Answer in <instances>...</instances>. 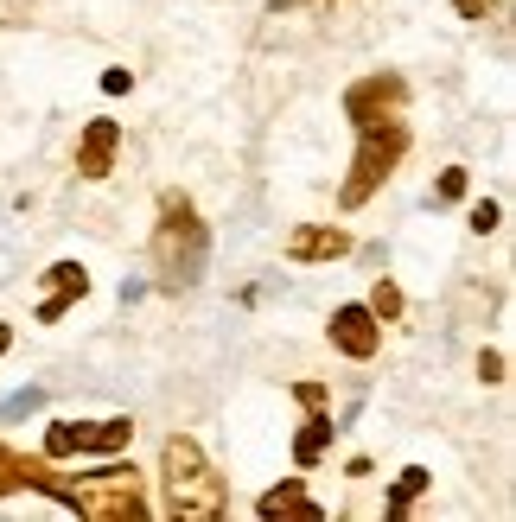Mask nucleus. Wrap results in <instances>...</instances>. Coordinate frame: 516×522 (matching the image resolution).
Segmentation results:
<instances>
[{
	"mask_svg": "<svg viewBox=\"0 0 516 522\" xmlns=\"http://www.w3.org/2000/svg\"><path fill=\"white\" fill-rule=\"evenodd\" d=\"M83 446H90V427L51 421V433H45V452H51V459H71V452H83Z\"/></svg>",
	"mask_w": 516,
	"mask_h": 522,
	"instance_id": "nucleus-11",
	"label": "nucleus"
},
{
	"mask_svg": "<svg viewBox=\"0 0 516 522\" xmlns=\"http://www.w3.org/2000/svg\"><path fill=\"white\" fill-rule=\"evenodd\" d=\"M64 503H77V516H96V522H141L147 516V497H141V478L109 465L96 478H77L71 491H58Z\"/></svg>",
	"mask_w": 516,
	"mask_h": 522,
	"instance_id": "nucleus-3",
	"label": "nucleus"
},
{
	"mask_svg": "<svg viewBox=\"0 0 516 522\" xmlns=\"http://www.w3.org/2000/svg\"><path fill=\"white\" fill-rule=\"evenodd\" d=\"M370 312H376V319H395V312H402V293H395V281H376Z\"/></svg>",
	"mask_w": 516,
	"mask_h": 522,
	"instance_id": "nucleus-15",
	"label": "nucleus"
},
{
	"mask_svg": "<svg viewBox=\"0 0 516 522\" xmlns=\"http://www.w3.org/2000/svg\"><path fill=\"white\" fill-rule=\"evenodd\" d=\"M83 293H90V274H83L77 261H58V268H51V293L39 300V325L64 319V306H71V300H83Z\"/></svg>",
	"mask_w": 516,
	"mask_h": 522,
	"instance_id": "nucleus-8",
	"label": "nucleus"
},
{
	"mask_svg": "<svg viewBox=\"0 0 516 522\" xmlns=\"http://www.w3.org/2000/svg\"><path fill=\"white\" fill-rule=\"evenodd\" d=\"M402 147H408L402 121H383V128H364V147H357V166H351V179H344V204H364L370 191L389 179V166L402 160Z\"/></svg>",
	"mask_w": 516,
	"mask_h": 522,
	"instance_id": "nucleus-4",
	"label": "nucleus"
},
{
	"mask_svg": "<svg viewBox=\"0 0 516 522\" xmlns=\"http://www.w3.org/2000/svg\"><path fill=\"white\" fill-rule=\"evenodd\" d=\"M472 230H478V236L497 230V204H472Z\"/></svg>",
	"mask_w": 516,
	"mask_h": 522,
	"instance_id": "nucleus-17",
	"label": "nucleus"
},
{
	"mask_svg": "<svg viewBox=\"0 0 516 522\" xmlns=\"http://www.w3.org/2000/svg\"><path fill=\"white\" fill-rule=\"evenodd\" d=\"M395 102H402V83L395 77H364L351 90V121L357 128H383V121H395Z\"/></svg>",
	"mask_w": 516,
	"mask_h": 522,
	"instance_id": "nucleus-6",
	"label": "nucleus"
},
{
	"mask_svg": "<svg viewBox=\"0 0 516 522\" xmlns=\"http://www.w3.org/2000/svg\"><path fill=\"white\" fill-rule=\"evenodd\" d=\"M115 147H122V128H115V121H90L83 141H77V172L83 179H102V172L115 166Z\"/></svg>",
	"mask_w": 516,
	"mask_h": 522,
	"instance_id": "nucleus-7",
	"label": "nucleus"
},
{
	"mask_svg": "<svg viewBox=\"0 0 516 522\" xmlns=\"http://www.w3.org/2000/svg\"><path fill=\"white\" fill-rule=\"evenodd\" d=\"M434 198H440V204H453V198H466V172H440V185H434Z\"/></svg>",
	"mask_w": 516,
	"mask_h": 522,
	"instance_id": "nucleus-16",
	"label": "nucleus"
},
{
	"mask_svg": "<svg viewBox=\"0 0 516 522\" xmlns=\"http://www.w3.org/2000/svg\"><path fill=\"white\" fill-rule=\"evenodd\" d=\"M166 516L179 522H217L223 516V484L204 465L198 440H166Z\"/></svg>",
	"mask_w": 516,
	"mask_h": 522,
	"instance_id": "nucleus-1",
	"label": "nucleus"
},
{
	"mask_svg": "<svg viewBox=\"0 0 516 522\" xmlns=\"http://www.w3.org/2000/svg\"><path fill=\"white\" fill-rule=\"evenodd\" d=\"M325 446H332V421H325V414H313V421H306V433L294 440V459H300V465H313Z\"/></svg>",
	"mask_w": 516,
	"mask_h": 522,
	"instance_id": "nucleus-12",
	"label": "nucleus"
},
{
	"mask_svg": "<svg viewBox=\"0 0 516 522\" xmlns=\"http://www.w3.org/2000/svg\"><path fill=\"white\" fill-rule=\"evenodd\" d=\"M332 344H338L344 357H376L383 325H376L370 306H338V312H332Z\"/></svg>",
	"mask_w": 516,
	"mask_h": 522,
	"instance_id": "nucleus-5",
	"label": "nucleus"
},
{
	"mask_svg": "<svg viewBox=\"0 0 516 522\" xmlns=\"http://www.w3.org/2000/svg\"><path fill=\"white\" fill-rule=\"evenodd\" d=\"M421 491H427V472L415 465V472H402V478H395V491H389V516H408V503H415Z\"/></svg>",
	"mask_w": 516,
	"mask_h": 522,
	"instance_id": "nucleus-14",
	"label": "nucleus"
},
{
	"mask_svg": "<svg viewBox=\"0 0 516 522\" xmlns=\"http://www.w3.org/2000/svg\"><path fill=\"white\" fill-rule=\"evenodd\" d=\"M344 249H351V236H344V230H294V236H287V255H294V261H338Z\"/></svg>",
	"mask_w": 516,
	"mask_h": 522,
	"instance_id": "nucleus-9",
	"label": "nucleus"
},
{
	"mask_svg": "<svg viewBox=\"0 0 516 522\" xmlns=\"http://www.w3.org/2000/svg\"><path fill=\"white\" fill-rule=\"evenodd\" d=\"M478 376H485V382H504V357L485 351V357H478Z\"/></svg>",
	"mask_w": 516,
	"mask_h": 522,
	"instance_id": "nucleus-18",
	"label": "nucleus"
},
{
	"mask_svg": "<svg viewBox=\"0 0 516 522\" xmlns=\"http://www.w3.org/2000/svg\"><path fill=\"white\" fill-rule=\"evenodd\" d=\"M255 510H262V516H300V522H319V516H325L319 503L300 491V484H281V491H268L262 503H255Z\"/></svg>",
	"mask_w": 516,
	"mask_h": 522,
	"instance_id": "nucleus-10",
	"label": "nucleus"
},
{
	"mask_svg": "<svg viewBox=\"0 0 516 522\" xmlns=\"http://www.w3.org/2000/svg\"><path fill=\"white\" fill-rule=\"evenodd\" d=\"M7 344H13V325H0V351H7Z\"/></svg>",
	"mask_w": 516,
	"mask_h": 522,
	"instance_id": "nucleus-19",
	"label": "nucleus"
},
{
	"mask_svg": "<svg viewBox=\"0 0 516 522\" xmlns=\"http://www.w3.org/2000/svg\"><path fill=\"white\" fill-rule=\"evenodd\" d=\"M204 255H211V236H204V223L192 217V204L166 198V223H160V236H153V261H160V274L172 287H192L204 274Z\"/></svg>",
	"mask_w": 516,
	"mask_h": 522,
	"instance_id": "nucleus-2",
	"label": "nucleus"
},
{
	"mask_svg": "<svg viewBox=\"0 0 516 522\" xmlns=\"http://www.w3.org/2000/svg\"><path fill=\"white\" fill-rule=\"evenodd\" d=\"M128 440H134L128 421H96V427H90V446H83V452H122Z\"/></svg>",
	"mask_w": 516,
	"mask_h": 522,
	"instance_id": "nucleus-13",
	"label": "nucleus"
}]
</instances>
